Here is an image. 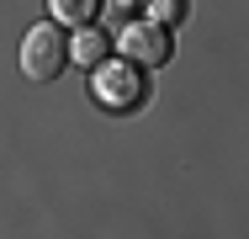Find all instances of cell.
<instances>
[{"instance_id":"6da1fadb","label":"cell","mask_w":249,"mask_h":239,"mask_svg":"<svg viewBox=\"0 0 249 239\" xmlns=\"http://www.w3.org/2000/svg\"><path fill=\"white\" fill-rule=\"evenodd\" d=\"M90 96H96L106 112H133L143 96H149V80L133 59H111V64H96L90 69Z\"/></svg>"},{"instance_id":"7a4b0ae2","label":"cell","mask_w":249,"mask_h":239,"mask_svg":"<svg viewBox=\"0 0 249 239\" xmlns=\"http://www.w3.org/2000/svg\"><path fill=\"white\" fill-rule=\"evenodd\" d=\"M64 64H69V38H64V27H58V21H37V27L21 38V75L48 85Z\"/></svg>"},{"instance_id":"3957f363","label":"cell","mask_w":249,"mask_h":239,"mask_svg":"<svg viewBox=\"0 0 249 239\" xmlns=\"http://www.w3.org/2000/svg\"><path fill=\"white\" fill-rule=\"evenodd\" d=\"M117 48H122V59H133L138 69H154V64L170 59V48H175V43H170V27H164V21L143 16V21H127V27H122Z\"/></svg>"},{"instance_id":"277c9868","label":"cell","mask_w":249,"mask_h":239,"mask_svg":"<svg viewBox=\"0 0 249 239\" xmlns=\"http://www.w3.org/2000/svg\"><path fill=\"white\" fill-rule=\"evenodd\" d=\"M106 53H111V38L101 32L96 21H90V27H74V38H69V64L96 69V64H106Z\"/></svg>"},{"instance_id":"5b68a950","label":"cell","mask_w":249,"mask_h":239,"mask_svg":"<svg viewBox=\"0 0 249 239\" xmlns=\"http://www.w3.org/2000/svg\"><path fill=\"white\" fill-rule=\"evenodd\" d=\"M101 11V0H48V16L58 27H90Z\"/></svg>"},{"instance_id":"8992f818","label":"cell","mask_w":249,"mask_h":239,"mask_svg":"<svg viewBox=\"0 0 249 239\" xmlns=\"http://www.w3.org/2000/svg\"><path fill=\"white\" fill-rule=\"evenodd\" d=\"M143 5H149L154 21H164V27H175V21H180V11H186V0H143Z\"/></svg>"},{"instance_id":"52a82bcc","label":"cell","mask_w":249,"mask_h":239,"mask_svg":"<svg viewBox=\"0 0 249 239\" xmlns=\"http://www.w3.org/2000/svg\"><path fill=\"white\" fill-rule=\"evenodd\" d=\"M111 5H117V11H133V5H143V0H111Z\"/></svg>"}]
</instances>
